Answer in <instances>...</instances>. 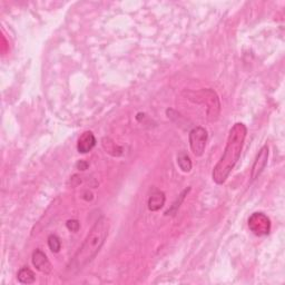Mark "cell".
<instances>
[{
	"label": "cell",
	"mask_w": 285,
	"mask_h": 285,
	"mask_svg": "<svg viewBox=\"0 0 285 285\" xmlns=\"http://www.w3.org/2000/svg\"><path fill=\"white\" fill-rule=\"evenodd\" d=\"M66 226H67L69 231L77 232L80 227V223L77 220H69L67 221V223H66Z\"/></svg>",
	"instance_id": "14"
},
{
	"label": "cell",
	"mask_w": 285,
	"mask_h": 285,
	"mask_svg": "<svg viewBox=\"0 0 285 285\" xmlns=\"http://www.w3.org/2000/svg\"><path fill=\"white\" fill-rule=\"evenodd\" d=\"M246 135L247 128L243 123H236L231 128L224 153L212 173V179L216 184L222 185L226 182L229 174L232 173L236 163L240 160Z\"/></svg>",
	"instance_id": "1"
},
{
	"label": "cell",
	"mask_w": 285,
	"mask_h": 285,
	"mask_svg": "<svg viewBox=\"0 0 285 285\" xmlns=\"http://www.w3.org/2000/svg\"><path fill=\"white\" fill-rule=\"evenodd\" d=\"M31 260L32 264H34L35 268L38 270L39 272H42L44 274H49L51 272V270H53L47 255L44 253L42 250L37 249L36 251H34Z\"/></svg>",
	"instance_id": "6"
},
{
	"label": "cell",
	"mask_w": 285,
	"mask_h": 285,
	"mask_svg": "<svg viewBox=\"0 0 285 285\" xmlns=\"http://www.w3.org/2000/svg\"><path fill=\"white\" fill-rule=\"evenodd\" d=\"M177 164H179L180 168L182 169L183 172H185V173L191 172L192 161H191L190 156H188L185 151H180V153L177 155Z\"/></svg>",
	"instance_id": "11"
},
{
	"label": "cell",
	"mask_w": 285,
	"mask_h": 285,
	"mask_svg": "<svg viewBox=\"0 0 285 285\" xmlns=\"http://www.w3.org/2000/svg\"><path fill=\"white\" fill-rule=\"evenodd\" d=\"M103 147L105 149L106 153H108L113 156H120L123 154V149L116 145V143H114L110 138H104L103 139Z\"/></svg>",
	"instance_id": "10"
},
{
	"label": "cell",
	"mask_w": 285,
	"mask_h": 285,
	"mask_svg": "<svg viewBox=\"0 0 285 285\" xmlns=\"http://www.w3.org/2000/svg\"><path fill=\"white\" fill-rule=\"evenodd\" d=\"M109 233V221L105 216L99 217L94 226L90 228L84 243L81 244L79 250L74 255L69 264V270L72 271H79L84 269L88 263H90L96 255L102 250L106 239Z\"/></svg>",
	"instance_id": "2"
},
{
	"label": "cell",
	"mask_w": 285,
	"mask_h": 285,
	"mask_svg": "<svg viewBox=\"0 0 285 285\" xmlns=\"http://www.w3.org/2000/svg\"><path fill=\"white\" fill-rule=\"evenodd\" d=\"M207 131L205 128L195 127L190 132L188 138H190V146L195 156H202L204 154L207 143Z\"/></svg>",
	"instance_id": "4"
},
{
	"label": "cell",
	"mask_w": 285,
	"mask_h": 285,
	"mask_svg": "<svg viewBox=\"0 0 285 285\" xmlns=\"http://www.w3.org/2000/svg\"><path fill=\"white\" fill-rule=\"evenodd\" d=\"M268 160H269V146L264 145L258 151L256 158H255L254 164L252 166V173L251 177L252 180H256L258 176L261 175L264 171L266 165H268Z\"/></svg>",
	"instance_id": "5"
},
{
	"label": "cell",
	"mask_w": 285,
	"mask_h": 285,
	"mask_svg": "<svg viewBox=\"0 0 285 285\" xmlns=\"http://www.w3.org/2000/svg\"><path fill=\"white\" fill-rule=\"evenodd\" d=\"M17 279L21 284H31L36 281L35 273L29 268H21L17 274Z\"/></svg>",
	"instance_id": "9"
},
{
	"label": "cell",
	"mask_w": 285,
	"mask_h": 285,
	"mask_svg": "<svg viewBox=\"0 0 285 285\" xmlns=\"http://www.w3.org/2000/svg\"><path fill=\"white\" fill-rule=\"evenodd\" d=\"M96 137L92 134V132H84L78 138L77 143V150L81 154H87L96 146Z\"/></svg>",
	"instance_id": "7"
},
{
	"label": "cell",
	"mask_w": 285,
	"mask_h": 285,
	"mask_svg": "<svg viewBox=\"0 0 285 285\" xmlns=\"http://www.w3.org/2000/svg\"><path fill=\"white\" fill-rule=\"evenodd\" d=\"M76 167L77 169H79V171H85V169L88 168V163L85 161H79L76 164Z\"/></svg>",
	"instance_id": "15"
},
{
	"label": "cell",
	"mask_w": 285,
	"mask_h": 285,
	"mask_svg": "<svg viewBox=\"0 0 285 285\" xmlns=\"http://www.w3.org/2000/svg\"><path fill=\"white\" fill-rule=\"evenodd\" d=\"M249 227L256 236L269 235L271 232V220L264 213H253L249 218Z\"/></svg>",
	"instance_id": "3"
},
{
	"label": "cell",
	"mask_w": 285,
	"mask_h": 285,
	"mask_svg": "<svg viewBox=\"0 0 285 285\" xmlns=\"http://www.w3.org/2000/svg\"><path fill=\"white\" fill-rule=\"evenodd\" d=\"M166 196L164 192L156 190L151 193L149 198V209L151 212H156V210H160L163 206L165 204Z\"/></svg>",
	"instance_id": "8"
},
{
	"label": "cell",
	"mask_w": 285,
	"mask_h": 285,
	"mask_svg": "<svg viewBox=\"0 0 285 285\" xmlns=\"http://www.w3.org/2000/svg\"><path fill=\"white\" fill-rule=\"evenodd\" d=\"M190 191H191V188L188 187V188H186V190H184V191L182 192V194H180V195L179 196V198L176 199V202L174 203V204L172 205L171 209H169V210H167V212L165 213L166 215H174V214H175V213L177 212V210L180 209V204H182V202L184 201L185 195H187V193H188V192H190Z\"/></svg>",
	"instance_id": "12"
},
{
	"label": "cell",
	"mask_w": 285,
	"mask_h": 285,
	"mask_svg": "<svg viewBox=\"0 0 285 285\" xmlns=\"http://www.w3.org/2000/svg\"><path fill=\"white\" fill-rule=\"evenodd\" d=\"M48 246H49V249L53 253H58L61 249L60 239L55 234L49 235V238H48Z\"/></svg>",
	"instance_id": "13"
}]
</instances>
